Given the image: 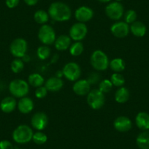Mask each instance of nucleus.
Masks as SVG:
<instances>
[{
    "mask_svg": "<svg viewBox=\"0 0 149 149\" xmlns=\"http://www.w3.org/2000/svg\"><path fill=\"white\" fill-rule=\"evenodd\" d=\"M87 103L94 110L102 108L104 104V95L99 89H93L87 94Z\"/></svg>",
    "mask_w": 149,
    "mask_h": 149,
    "instance_id": "obj_5",
    "label": "nucleus"
},
{
    "mask_svg": "<svg viewBox=\"0 0 149 149\" xmlns=\"http://www.w3.org/2000/svg\"><path fill=\"white\" fill-rule=\"evenodd\" d=\"M113 126L117 131L120 132H126L131 130L132 123L128 117L121 116L116 118L113 122Z\"/></svg>",
    "mask_w": 149,
    "mask_h": 149,
    "instance_id": "obj_14",
    "label": "nucleus"
},
{
    "mask_svg": "<svg viewBox=\"0 0 149 149\" xmlns=\"http://www.w3.org/2000/svg\"><path fill=\"white\" fill-rule=\"evenodd\" d=\"M90 86L91 85L87 80H78L73 85L72 89L74 94L79 96H84L89 93L91 88Z\"/></svg>",
    "mask_w": 149,
    "mask_h": 149,
    "instance_id": "obj_15",
    "label": "nucleus"
},
{
    "mask_svg": "<svg viewBox=\"0 0 149 149\" xmlns=\"http://www.w3.org/2000/svg\"><path fill=\"white\" fill-rule=\"evenodd\" d=\"M110 31L112 34L118 38H124L128 35L130 31L129 24L123 21H118L114 23L110 27Z\"/></svg>",
    "mask_w": 149,
    "mask_h": 149,
    "instance_id": "obj_11",
    "label": "nucleus"
},
{
    "mask_svg": "<svg viewBox=\"0 0 149 149\" xmlns=\"http://www.w3.org/2000/svg\"><path fill=\"white\" fill-rule=\"evenodd\" d=\"M113 86V84L111 83L110 80L104 79L100 83V85H99V90H100V91H102L103 94L108 93L109 91L112 89Z\"/></svg>",
    "mask_w": 149,
    "mask_h": 149,
    "instance_id": "obj_32",
    "label": "nucleus"
},
{
    "mask_svg": "<svg viewBox=\"0 0 149 149\" xmlns=\"http://www.w3.org/2000/svg\"><path fill=\"white\" fill-rule=\"evenodd\" d=\"M32 130L29 126L22 124L15 129L13 132V139L14 141L19 144H25L32 140Z\"/></svg>",
    "mask_w": 149,
    "mask_h": 149,
    "instance_id": "obj_2",
    "label": "nucleus"
},
{
    "mask_svg": "<svg viewBox=\"0 0 149 149\" xmlns=\"http://www.w3.org/2000/svg\"><path fill=\"white\" fill-rule=\"evenodd\" d=\"M48 90L45 88V86H40L37 88L35 91V96L38 99H42L47 95Z\"/></svg>",
    "mask_w": 149,
    "mask_h": 149,
    "instance_id": "obj_34",
    "label": "nucleus"
},
{
    "mask_svg": "<svg viewBox=\"0 0 149 149\" xmlns=\"http://www.w3.org/2000/svg\"><path fill=\"white\" fill-rule=\"evenodd\" d=\"M91 64L95 70L104 71L109 67V59L107 56L101 50L94 51L91 56Z\"/></svg>",
    "mask_w": 149,
    "mask_h": 149,
    "instance_id": "obj_4",
    "label": "nucleus"
},
{
    "mask_svg": "<svg viewBox=\"0 0 149 149\" xmlns=\"http://www.w3.org/2000/svg\"><path fill=\"white\" fill-rule=\"evenodd\" d=\"M99 80H100V76L98 75V74H97V73H91V74H90L89 76H88L87 81H88V82L91 85V84H97L99 81Z\"/></svg>",
    "mask_w": 149,
    "mask_h": 149,
    "instance_id": "obj_36",
    "label": "nucleus"
},
{
    "mask_svg": "<svg viewBox=\"0 0 149 149\" xmlns=\"http://www.w3.org/2000/svg\"><path fill=\"white\" fill-rule=\"evenodd\" d=\"M137 127L143 131L149 130V114L146 112H140L135 118Z\"/></svg>",
    "mask_w": 149,
    "mask_h": 149,
    "instance_id": "obj_19",
    "label": "nucleus"
},
{
    "mask_svg": "<svg viewBox=\"0 0 149 149\" xmlns=\"http://www.w3.org/2000/svg\"><path fill=\"white\" fill-rule=\"evenodd\" d=\"M136 143L140 149H149V130L140 133L137 137Z\"/></svg>",
    "mask_w": 149,
    "mask_h": 149,
    "instance_id": "obj_22",
    "label": "nucleus"
},
{
    "mask_svg": "<svg viewBox=\"0 0 149 149\" xmlns=\"http://www.w3.org/2000/svg\"><path fill=\"white\" fill-rule=\"evenodd\" d=\"M39 0H24L25 3L29 6H34L38 2Z\"/></svg>",
    "mask_w": 149,
    "mask_h": 149,
    "instance_id": "obj_38",
    "label": "nucleus"
},
{
    "mask_svg": "<svg viewBox=\"0 0 149 149\" xmlns=\"http://www.w3.org/2000/svg\"><path fill=\"white\" fill-rule=\"evenodd\" d=\"M48 18H49V15L42 10H39L34 13V19L37 24H45V23L48 22Z\"/></svg>",
    "mask_w": 149,
    "mask_h": 149,
    "instance_id": "obj_26",
    "label": "nucleus"
},
{
    "mask_svg": "<svg viewBox=\"0 0 149 149\" xmlns=\"http://www.w3.org/2000/svg\"><path fill=\"white\" fill-rule=\"evenodd\" d=\"M17 106L16 100L12 97H7L4 98L0 103V109L2 112L9 113L13 111Z\"/></svg>",
    "mask_w": 149,
    "mask_h": 149,
    "instance_id": "obj_18",
    "label": "nucleus"
},
{
    "mask_svg": "<svg viewBox=\"0 0 149 149\" xmlns=\"http://www.w3.org/2000/svg\"><path fill=\"white\" fill-rule=\"evenodd\" d=\"M117 2H119V1H121V0H116Z\"/></svg>",
    "mask_w": 149,
    "mask_h": 149,
    "instance_id": "obj_40",
    "label": "nucleus"
},
{
    "mask_svg": "<svg viewBox=\"0 0 149 149\" xmlns=\"http://www.w3.org/2000/svg\"><path fill=\"white\" fill-rule=\"evenodd\" d=\"M48 15L54 21L63 22L71 18L72 13L68 5L61 2H56L50 5Z\"/></svg>",
    "mask_w": 149,
    "mask_h": 149,
    "instance_id": "obj_1",
    "label": "nucleus"
},
{
    "mask_svg": "<svg viewBox=\"0 0 149 149\" xmlns=\"http://www.w3.org/2000/svg\"><path fill=\"white\" fill-rule=\"evenodd\" d=\"M64 85L62 80L57 77H52L48 79L45 82V88L47 90L51 92H56L59 91Z\"/></svg>",
    "mask_w": 149,
    "mask_h": 149,
    "instance_id": "obj_17",
    "label": "nucleus"
},
{
    "mask_svg": "<svg viewBox=\"0 0 149 149\" xmlns=\"http://www.w3.org/2000/svg\"><path fill=\"white\" fill-rule=\"evenodd\" d=\"M84 52V45L81 42H76L70 45V53L72 56H78Z\"/></svg>",
    "mask_w": 149,
    "mask_h": 149,
    "instance_id": "obj_27",
    "label": "nucleus"
},
{
    "mask_svg": "<svg viewBox=\"0 0 149 149\" xmlns=\"http://www.w3.org/2000/svg\"><path fill=\"white\" fill-rule=\"evenodd\" d=\"M28 82L31 86L38 88L43 85L45 80L41 74H38V73H32L29 76Z\"/></svg>",
    "mask_w": 149,
    "mask_h": 149,
    "instance_id": "obj_24",
    "label": "nucleus"
},
{
    "mask_svg": "<svg viewBox=\"0 0 149 149\" xmlns=\"http://www.w3.org/2000/svg\"><path fill=\"white\" fill-rule=\"evenodd\" d=\"M11 70L14 73H19L24 70V61L20 58H15V60L13 61L11 63Z\"/></svg>",
    "mask_w": 149,
    "mask_h": 149,
    "instance_id": "obj_31",
    "label": "nucleus"
},
{
    "mask_svg": "<svg viewBox=\"0 0 149 149\" xmlns=\"http://www.w3.org/2000/svg\"><path fill=\"white\" fill-rule=\"evenodd\" d=\"M130 99V91L125 87H120L115 94L116 101L120 104L127 102Z\"/></svg>",
    "mask_w": 149,
    "mask_h": 149,
    "instance_id": "obj_23",
    "label": "nucleus"
},
{
    "mask_svg": "<svg viewBox=\"0 0 149 149\" xmlns=\"http://www.w3.org/2000/svg\"><path fill=\"white\" fill-rule=\"evenodd\" d=\"M48 140V137L45 133L42 132H37L33 134L32 140L37 145H42L45 143Z\"/></svg>",
    "mask_w": 149,
    "mask_h": 149,
    "instance_id": "obj_30",
    "label": "nucleus"
},
{
    "mask_svg": "<svg viewBox=\"0 0 149 149\" xmlns=\"http://www.w3.org/2000/svg\"><path fill=\"white\" fill-rule=\"evenodd\" d=\"M38 38L40 41L45 45H49L55 42L56 37L54 29L49 25L44 24L40 29L38 32Z\"/></svg>",
    "mask_w": 149,
    "mask_h": 149,
    "instance_id": "obj_6",
    "label": "nucleus"
},
{
    "mask_svg": "<svg viewBox=\"0 0 149 149\" xmlns=\"http://www.w3.org/2000/svg\"><path fill=\"white\" fill-rule=\"evenodd\" d=\"M124 19L127 24H132L134 21H136V19H137V13L133 10H129L124 15Z\"/></svg>",
    "mask_w": 149,
    "mask_h": 149,
    "instance_id": "obj_33",
    "label": "nucleus"
},
{
    "mask_svg": "<svg viewBox=\"0 0 149 149\" xmlns=\"http://www.w3.org/2000/svg\"><path fill=\"white\" fill-rule=\"evenodd\" d=\"M131 32L134 36L138 37H142L146 34L147 29L146 25L140 21H134V23L131 24V26L130 27Z\"/></svg>",
    "mask_w": 149,
    "mask_h": 149,
    "instance_id": "obj_21",
    "label": "nucleus"
},
{
    "mask_svg": "<svg viewBox=\"0 0 149 149\" xmlns=\"http://www.w3.org/2000/svg\"><path fill=\"white\" fill-rule=\"evenodd\" d=\"M98 1H100V2H104V3H105V2H109L111 0H98Z\"/></svg>",
    "mask_w": 149,
    "mask_h": 149,
    "instance_id": "obj_39",
    "label": "nucleus"
},
{
    "mask_svg": "<svg viewBox=\"0 0 149 149\" xmlns=\"http://www.w3.org/2000/svg\"><path fill=\"white\" fill-rule=\"evenodd\" d=\"M28 45L27 42L23 38H17L10 44V51L11 54L16 58H23L26 55Z\"/></svg>",
    "mask_w": 149,
    "mask_h": 149,
    "instance_id": "obj_7",
    "label": "nucleus"
},
{
    "mask_svg": "<svg viewBox=\"0 0 149 149\" xmlns=\"http://www.w3.org/2000/svg\"><path fill=\"white\" fill-rule=\"evenodd\" d=\"M48 123V118L46 114L42 112H37L34 114L31 120L32 127L37 130H43L47 127Z\"/></svg>",
    "mask_w": 149,
    "mask_h": 149,
    "instance_id": "obj_12",
    "label": "nucleus"
},
{
    "mask_svg": "<svg viewBox=\"0 0 149 149\" xmlns=\"http://www.w3.org/2000/svg\"><path fill=\"white\" fill-rule=\"evenodd\" d=\"M16 149H22V148H16Z\"/></svg>",
    "mask_w": 149,
    "mask_h": 149,
    "instance_id": "obj_41",
    "label": "nucleus"
},
{
    "mask_svg": "<svg viewBox=\"0 0 149 149\" xmlns=\"http://www.w3.org/2000/svg\"><path fill=\"white\" fill-rule=\"evenodd\" d=\"M105 13L112 20H119L124 14V8L118 2H111L105 8Z\"/></svg>",
    "mask_w": 149,
    "mask_h": 149,
    "instance_id": "obj_10",
    "label": "nucleus"
},
{
    "mask_svg": "<svg viewBox=\"0 0 149 149\" xmlns=\"http://www.w3.org/2000/svg\"><path fill=\"white\" fill-rule=\"evenodd\" d=\"M20 0H6L5 1V3H6V5L8 6V8H15L16 6H18V3H19Z\"/></svg>",
    "mask_w": 149,
    "mask_h": 149,
    "instance_id": "obj_37",
    "label": "nucleus"
},
{
    "mask_svg": "<svg viewBox=\"0 0 149 149\" xmlns=\"http://www.w3.org/2000/svg\"><path fill=\"white\" fill-rule=\"evenodd\" d=\"M63 75L70 81H76L81 77V70L77 63H67L63 68Z\"/></svg>",
    "mask_w": 149,
    "mask_h": 149,
    "instance_id": "obj_8",
    "label": "nucleus"
},
{
    "mask_svg": "<svg viewBox=\"0 0 149 149\" xmlns=\"http://www.w3.org/2000/svg\"><path fill=\"white\" fill-rule=\"evenodd\" d=\"M37 55L40 59L45 60L51 55V50L47 45H42L37 48Z\"/></svg>",
    "mask_w": 149,
    "mask_h": 149,
    "instance_id": "obj_29",
    "label": "nucleus"
},
{
    "mask_svg": "<svg viewBox=\"0 0 149 149\" xmlns=\"http://www.w3.org/2000/svg\"><path fill=\"white\" fill-rule=\"evenodd\" d=\"M110 81L113 84V85L117 87H121L125 83V79L122 74L118 72H115L112 74L110 78Z\"/></svg>",
    "mask_w": 149,
    "mask_h": 149,
    "instance_id": "obj_28",
    "label": "nucleus"
},
{
    "mask_svg": "<svg viewBox=\"0 0 149 149\" xmlns=\"http://www.w3.org/2000/svg\"><path fill=\"white\" fill-rule=\"evenodd\" d=\"M109 66H110V69L115 72H120L125 69L126 64L123 59L120 58H116L110 61Z\"/></svg>",
    "mask_w": 149,
    "mask_h": 149,
    "instance_id": "obj_25",
    "label": "nucleus"
},
{
    "mask_svg": "<svg viewBox=\"0 0 149 149\" xmlns=\"http://www.w3.org/2000/svg\"><path fill=\"white\" fill-rule=\"evenodd\" d=\"M88 29L84 23L78 22L73 24L70 29V37L76 42H81L86 36Z\"/></svg>",
    "mask_w": 149,
    "mask_h": 149,
    "instance_id": "obj_9",
    "label": "nucleus"
},
{
    "mask_svg": "<svg viewBox=\"0 0 149 149\" xmlns=\"http://www.w3.org/2000/svg\"><path fill=\"white\" fill-rule=\"evenodd\" d=\"M55 48L58 51H66L70 47L71 44V38L67 35H60L55 40Z\"/></svg>",
    "mask_w": 149,
    "mask_h": 149,
    "instance_id": "obj_20",
    "label": "nucleus"
},
{
    "mask_svg": "<svg viewBox=\"0 0 149 149\" xmlns=\"http://www.w3.org/2000/svg\"><path fill=\"white\" fill-rule=\"evenodd\" d=\"M0 149H14V148L9 140H4L0 141Z\"/></svg>",
    "mask_w": 149,
    "mask_h": 149,
    "instance_id": "obj_35",
    "label": "nucleus"
},
{
    "mask_svg": "<svg viewBox=\"0 0 149 149\" xmlns=\"http://www.w3.org/2000/svg\"><path fill=\"white\" fill-rule=\"evenodd\" d=\"M93 15H94V12L92 10L86 6L78 8L74 13V16L77 21L81 23H85L90 21L93 18Z\"/></svg>",
    "mask_w": 149,
    "mask_h": 149,
    "instance_id": "obj_13",
    "label": "nucleus"
},
{
    "mask_svg": "<svg viewBox=\"0 0 149 149\" xmlns=\"http://www.w3.org/2000/svg\"><path fill=\"white\" fill-rule=\"evenodd\" d=\"M9 91L13 97L17 98L24 97L29 91L28 83L22 79H15L9 85Z\"/></svg>",
    "mask_w": 149,
    "mask_h": 149,
    "instance_id": "obj_3",
    "label": "nucleus"
},
{
    "mask_svg": "<svg viewBox=\"0 0 149 149\" xmlns=\"http://www.w3.org/2000/svg\"><path fill=\"white\" fill-rule=\"evenodd\" d=\"M17 105H18V110L21 112V113L24 114L29 113L30 112L32 111L34 107L32 100L30 99L29 97H26L21 98Z\"/></svg>",
    "mask_w": 149,
    "mask_h": 149,
    "instance_id": "obj_16",
    "label": "nucleus"
}]
</instances>
